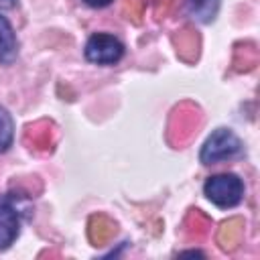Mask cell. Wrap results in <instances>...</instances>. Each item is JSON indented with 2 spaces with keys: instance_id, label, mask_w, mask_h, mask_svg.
Here are the masks:
<instances>
[{
  "instance_id": "ba28073f",
  "label": "cell",
  "mask_w": 260,
  "mask_h": 260,
  "mask_svg": "<svg viewBox=\"0 0 260 260\" xmlns=\"http://www.w3.org/2000/svg\"><path fill=\"white\" fill-rule=\"evenodd\" d=\"M87 6H91V8H104V6H108L112 0H83Z\"/></svg>"
},
{
  "instance_id": "5b68a950",
  "label": "cell",
  "mask_w": 260,
  "mask_h": 260,
  "mask_svg": "<svg viewBox=\"0 0 260 260\" xmlns=\"http://www.w3.org/2000/svg\"><path fill=\"white\" fill-rule=\"evenodd\" d=\"M16 57V35L12 24L0 16V63H10Z\"/></svg>"
},
{
  "instance_id": "7a4b0ae2",
  "label": "cell",
  "mask_w": 260,
  "mask_h": 260,
  "mask_svg": "<svg viewBox=\"0 0 260 260\" xmlns=\"http://www.w3.org/2000/svg\"><path fill=\"white\" fill-rule=\"evenodd\" d=\"M240 150H242L240 138L232 130H228V128H217L215 132L209 134V138L201 146L199 160L203 165H215L219 160L236 156Z\"/></svg>"
},
{
  "instance_id": "9c48e42d",
  "label": "cell",
  "mask_w": 260,
  "mask_h": 260,
  "mask_svg": "<svg viewBox=\"0 0 260 260\" xmlns=\"http://www.w3.org/2000/svg\"><path fill=\"white\" fill-rule=\"evenodd\" d=\"M12 6H16V0H0V10H8Z\"/></svg>"
},
{
  "instance_id": "6da1fadb",
  "label": "cell",
  "mask_w": 260,
  "mask_h": 260,
  "mask_svg": "<svg viewBox=\"0 0 260 260\" xmlns=\"http://www.w3.org/2000/svg\"><path fill=\"white\" fill-rule=\"evenodd\" d=\"M203 193L213 205L228 209V207H236L244 199V183L234 173H221L205 181Z\"/></svg>"
},
{
  "instance_id": "3957f363",
  "label": "cell",
  "mask_w": 260,
  "mask_h": 260,
  "mask_svg": "<svg viewBox=\"0 0 260 260\" xmlns=\"http://www.w3.org/2000/svg\"><path fill=\"white\" fill-rule=\"evenodd\" d=\"M124 45L114 37L106 32H95L85 43V59L98 65H114L122 59Z\"/></svg>"
},
{
  "instance_id": "52a82bcc",
  "label": "cell",
  "mask_w": 260,
  "mask_h": 260,
  "mask_svg": "<svg viewBox=\"0 0 260 260\" xmlns=\"http://www.w3.org/2000/svg\"><path fill=\"white\" fill-rule=\"evenodd\" d=\"M12 138H14L12 118L4 108H0V152L8 150V146L12 144Z\"/></svg>"
},
{
  "instance_id": "8992f818",
  "label": "cell",
  "mask_w": 260,
  "mask_h": 260,
  "mask_svg": "<svg viewBox=\"0 0 260 260\" xmlns=\"http://www.w3.org/2000/svg\"><path fill=\"white\" fill-rule=\"evenodd\" d=\"M189 12L199 22H211L219 10V0H187Z\"/></svg>"
},
{
  "instance_id": "277c9868",
  "label": "cell",
  "mask_w": 260,
  "mask_h": 260,
  "mask_svg": "<svg viewBox=\"0 0 260 260\" xmlns=\"http://www.w3.org/2000/svg\"><path fill=\"white\" fill-rule=\"evenodd\" d=\"M20 232V211L10 195H0V250L8 248Z\"/></svg>"
}]
</instances>
